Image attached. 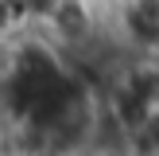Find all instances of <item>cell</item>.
<instances>
[{"instance_id": "cell-1", "label": "cell", "mask_w": 159, "mask_h": 156, "mask_svg": "<svg viewBox=\"0 0 159 156\" xmlns=\"http://www.w3.org/2000/svg\"><path fill=\"white\" fill-rule=\"evenodd\" d=\"M74 86L78 82L54 62V55H47L43 47H27L8 74V105L23 125H35L62 98H70Z\"/></svg>"}, {"instance_id": "cell-2", "label": "cell", "mask_w": 159, "mask_h": 156, "mask_svg": "<svg viewBox=\"0 0 159 156\" xmlns=\"http://www.w3.org/2000/svg\"><path fill=\"white\" fill-rule=\"evenodd\" d=\"M124 27L136 43L159 47V0H132L124 12Z\"/></svg>"}, {"instance_id": "cell-3", "label": "cell", "mask_w": 159, "mask_h": 156, "mask_svg": "<svg viewBox=\"0 0 159 156\" xmlns=\"http://www.w3.org/2000/svg\"><path fill=\"white\" fill-rule=\"evenodd\" d=\"M23 4H27L31 12H54V8H58L62 0H23Z\"/></svg>"}]
</instances>
